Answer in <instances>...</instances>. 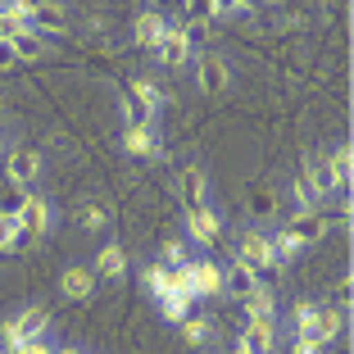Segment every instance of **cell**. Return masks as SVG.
Returning <instances> with one entry per match:
<instances>
[{"mask_svg":"<svg viewBox=\"0 0 354 354\" xmlns=\"http://www.w3.org/2000/svg\"><path fill=\"white\" fill-rule=\"evenodd\" d=\"M55 354H91V350H82V345H59Z\"/></svg>","mask_w":354,"mask_h":354,"instance_id":"74e56055","label":"cell"},{"mask_svg":"<svg viewBox=\"0 0 354 354\" xmlns=\"http://www.w3.org/2000/svg\"><path fill=\"white\" fill-rule=\"evenodd\" d=\"M118 109H123V127H155V114L132 91H118Z\"/></svg>","mask_w":354,"mask_h":354,"instance_id":"484cf974","label":"cell"},{"mask_svg":"<svg viewBox=\"0 0 354 354\" xmlns=\"http://www.w3.org/2000/svg\"><path fill=\"white\" fill-rule=\"evenodd\" d=\"M241 309H245V323H272L277 295H272V286H254V291L241 300Z\"/></svg>","mask_w":354,"mask_h":354,"instance_id":"ffe728a7","label":"cell"},{"mask_svg":"<svg viewBox=\"0 0 354 354\" xmlns=\"http://www.w3.org/2000/svg\"><path fill=\"white\" fill-rule=\"evenodd\" d=\"M323 350H327V345L318 341V336H309V332H304V336H291V354H323Z\"/></svg>","mask_w":354,"mask_h":354,"instance_id":"e575fe53","label":"cell"},{"mask_svg":"<svg viewBox=\"0 0 354 354\" xmlns=\"http://www.w3.org/2000/svg\"><path fill=\"white\" fill-rule=\"evenodd\" d=\"M286 232H291L295 241H300L304 250H313L318 241L332 232V218H327L323 209H313V214H291V223H286Z\"/></svg>","mask_w":354,"mask_h":354,"instance_id":"8fae6325","label":"cell"},{"mask_svg":"<svg viewBox=\"0 0 354 354\" xmlns=\"http://www.w3.org/2000/svg\"><path fill=\"white\" fill-rule=\"evenodd\" d=\"M164 28H168V19L159 10H141V14H136V23H132V41L141 46V50H155L159 37H164Z\"/></svg>","mask_w":354,"mask_h":354,"instance_id":"ac0fdd59","label":"cell"},{"mask_svg":"<svg viewBox=\"0 0 354 354\" xmlns=\"http://www.w3.org/2000/svg\"><path fill=\"white\" fill-rule=\"evenodd\" d=\"M50 227H55V205L46 196H28V205H23V214H19L23 241H28V245H37V241H41Z\"/></svg>","mask_w":354,"mask_h":354,"instance_id":"8992f818","label":"cell"},{"mask_svg":"<svg viewBox=\"0 0 354 354\" xmlns=\"http://www.w3.org/2000/svg\"><path fill=\"white\" fill-rule=\"evenodd\" d=\"M55 350H59V345H55V341H46V336H37V341L19 345V350H14V354H55Z\"/></svg>","mask_w":354,"mask_h":354,"instance_id":"d590c367","label":"cell"},{"mask_svg":"<svg viewBox=\"0 0 354 354\" xmlns=\"http://www.w3.org/2000/svg\"><path fill=\"white\" fill-rule=\"evenodd\" d=\"M91 272H95V281H123V272H127V254H123V245H118V241H104L100 250H95Z\"/></svg>","mask_w":354,"mask_h":354,"instance_id":"4fadbf2b","label":"cell"},{"mask_svg":"<svg viewBox=\"0 0 354 354\" xmlns=\"http://www.w3.org/2000/svg\"><path fill=\"white\" fill-rule=\"evenodd\" d=\"M118 146H123V155L132 159H164V141H159V127H123L118 132Z\"/></svg>","mask_w":354,"mask_h":354,"instance_id":"ba28073f","label":"cell"},{"mask_svg":"<svg viewBox=\"0 0 354 354\" xmlns=\"http://www.w3.org/2000/svg\"><path fill=\"white\" fill-rule=\"evenodd\" d=\"M50 332V309L46 304H23V309H14L5 323H0V345L5 350H19V345H28V341H37V336H46Z\"/></svg>","mask_w":354,"mask_h":354,"instance_id":"7a4b0ae2","label":"cell"},{"mask_svg":"<svg viewBox=\"0 0 354 354\" xmlns=\"http://www.w3.org/2000/svg\"><path fill=\"white\" fill-rule=\"evenodd\" d=\"M350 309H341V304H318V313H313V327H309V336H318L323 345H332L336 336H345V318Z\"/></svg>","mask_w":354,"mask_h":354,"instance_id":"7c38bea8","label":"cell"},{"mask_svg":"<svg viewBox=\"0 0 354 354\" xmlns=\"http://www.w3.org/2000/svg\"><path fill=\"white\" fill-rule=\"evenodd\" d=\"M127 91H132L136 100H141V104L150 109V114L159 118V104H164V91H159V86L150 82V77H132V86H127Z\"/></svg>","mask_w":354,"mask_h":354,"instance_id":"f1b7e54d","label":"cell"},{"mask_svg":"<svg viewBox=\"0 0 354 354\" xmlns=\"http://www.w3.org/2000/svg\"><path fill=\"white\" fill-rule=\"evenodd\" d=\"M327 173H332V187L341 196H350V182H354V150L350 141H341L336 150H327Z\"/></svg>","mask_w":354,"mask_h":354,"instance_id":"2e32d148","label":"cell"},{"mask_svg":"<svg viewBox=\"0 0 354 354\" xmlns=\"http://www.w3.org/2000/svg\"><path fill=\"white\" fill-rule=\"evenodd\" d=\"M236 345L245 354H277V327L272 323H245L236 336Z\"/></svg>","mask_w":354,"mask_h":354,"instance_id":"5bb4252c","label":"cell"},{"mask_svg":"<svg viewBox=\"0 0 354 354\" xmlns=\"http://www.w3.org/2000/svg\"><path fill=\"white\" fill-rule=\"evenodd\" d=\"M159 263H164V268H187V263H191V254H187V245H182V241H164V259H159Z\"/></svg>","mask_w":354,"mask_h":354,"instance_id":"836d02e7","label":"cell"},{"mask_svg":"<svg viewBox=\"0 0 354 354\" xmlns=\"http://www.w3.org/2000/svg\"><path fill=\"white\" fill-rule=\"evenodd\" d=\"M0 41H5V37H0Z\"/></svg>","mask_w":354,"mask_h":354,"instance_id":"ab89813d","label":"cell"},{"mask_svg":"<svg viewBox=\"0 0 354 354\" xmlns=\"http://www.w3.org/2000/svg\"><path fill=\"white\" fill-rule=\"evenodd\" d=\"M291 205H295V214H313V209H323L318 200H313V191H309V182H304V173H295V182H291Z\"/></svg>","mask_w":354,"mask_h":354,"instance_id":"1f68e13d","label":"cell"},{"mask_svg":"<svg viewBox=\"0 0 354 354\" xmlns=\"http://www.w3.org/2000/svg\"><path fill=\"white\" fill-rule=\"evenodd\" d=\"M182 205H187V209L214 205V200H209V177H205V168H196V164L182 168Z\"/></svg>","mask_w":354,"mask_h":354,"instance_id":"d6986e66","label":"cell"},{"mask_svg":"<svg viewBox=\"0 0 354 354\" xmlns=\"http://www.w3.org/2000/svg\"><path fill=\"white\" fill-rule=\"evenodd\" d=\"M109 223H114L109 205H100V200H82V227L86 232H104Z\"/></svg>","mask_w":354,"mask_h":354,"instance_id":"f546056e","label":"cell"},{"mask_svg":"<svg viewBox=\"0 0 354 354\" xmlns=\"http://www.w3.org/2000/svg\"><path fill=\"white\" fill-rule=\"evenodd\" d=\"M95 272H91V263H68V268L59 272V291H64V300H73V304H82V300H91L95 295Z\"/></svg>","mask_w":354,"mask_h":354,"instance_id":"30bf717a","label":"cell"},{"mask_svg":"<svg viewBox=\"0 0 354 354\" xmlns=\"http://www.w3.org/2000/svg\"><path fill=\"white\" fill-rule=\"evenodd\" d=\"M182 223H187V236L196 241L200 250H218V245H223V214L214 205L182 209Z\"/></svg>","mask_w":354,"mask_h":354,"instance_id":"3957f363","label":"cell"},{"mask_svg":"<svg viewBox=\"0 0 354 354\" xmlns=\"http://www.w3.org/2000/svg\"><path fill=\"white\" fill-rule=\"evenodd\" d=\"M187 281H191V295H196V300H218L223 295V263L200 254V259L187 263Z\"/></svg>","mask_w":354,"mask_h":354,"instance_id":"5b68a950","label":"cell"},{"mask_svg":"<svg viewBox=\"0 0 354 354\" xmlns=\"http://www.w3.org/2000/svg\"><path fill=\"white\" fill-rule=\"evenodd\" d=\"M236 263H245V268L254 272V281L259 286H272V281H281V263H277V254H272V245H268V232L263 227H245L236 236V254H232Z\"/></svg>","mask_w":354,"mask_h":354,"instance_id":"6da1fadb","label":"cell"},{"mask_svg":"<svg viewBox=\"0 0 354 354\" xmlns=\"http://www.w3.org/2000/svg\"><path fill=\"white\" fill-rule=\"evenodd\" d=\"M23 250H32V245L23 241L19 218H5V214H0V254H23Z\"/></svg>","mask_w":354,"mask_h":354,"instance_id":"83f0119b","label":"cell"},{"mask_svg":"<svg viewBox=\"0 0 354 354\" xmlns=\"http://www.w3.org/2000/svg\"><path fill=\"white\" fill-rule=\"evenodd\" d=\"M41 173H46L41 150H32V146H14L10 155H5V182H14V187H32V182H37Z\"/></svg>","mask_w":354,"mask_h":354,"instance_id":"277c9868","label":"cell"},{"mask_svg":"<svg viewBox=\"0 0 354 354\" xmlns=\"http://www.w3.org/2000/svg\"><path fill=\"white\" fill-rule=\"evenodd\" d=\"M227 82H232V73H227V59H223V55H214V50L196 55V86H200V95H227Z\"/></svg>","mask_w":354,"mask_h":354,"instance_id":"52a82bcc","label":"cell"},{"mask_svg":"<svg viewBox=\"0 0 354 354\" xmlns=\"http://www.w3.org/2000/svg\"><path fill=\"white\" fill-rule=\"evenodd\" d=\"M14 64H19V59H14V50H10V41H0V68H14Z\"/></svg>","mask_w":354,"mask_h":354,"instance_id":"8d00e7d4","label":"cell"},{"mask_svg":"<svg viewBox=\"0 0 354 354\" xmlns=\"http://www.w3.org/2000/svg\"><path fill=\"white\" fill-rule=\"evenodd\" d=\"M141 286H146V295L159 304L168 295V286H173V268H164V263H146V268H141Z\"/></svg>","mask_w":354,"mask_h":354,"instance_id":"cb8c5ba5","label":"cell"},{"mask_svg":"<svg viewBox=\"0 0 354 354\" xmlns=\"http://www.w3.org/2000/svg\"><path fill=\"white\" fill-rule=\"evenodd\" d=\"M313 313H318V300H295L291 304V336H304L313 327Z\"/></svg>","mask_w":354,"mask_h":354,"instance_id":"4dcf8cb0","label":"cell"},{"mask_svg":"<svg viewBox=\"0 0 354 354\" xmlns=\"http://www.w3.org/2000/svg\"><path fill=\"white\" fill-rule=\"evenodd\" d=\"M10 50H14V59H19V64L46 59V41H41L32 28H14V32H10Z\"/></svg>","mask_w":354,"mask_h":354,"instance_id":"44dd1931","label":"cell"},{"mask_svg":"<svg viewBox=\"0 0 354 354\" xmlns=\"http://www.w3.org/2000/svg\"><path fill=\"white\" fill-rule=\"evenodd\" d=\"M28 196H32L28 187L0 182V214H5V218H19V214H23V205H28Z\"/></svg>","mask_w":354,"mask_h":354,"instance_id":"4316f807","label":"cell"},{"mask_svg":"<svg viewBox=\"0 0 354 354\" xmlns=\"http://www.w3.org/2000/svg\"><path fill=\"white\" fill-rule=\"evenodd\" d=\"M150 55H155L164 68H182V64L191 59V41H187V32H182V23H168L164 37H159V46Z\"/></svg>","mask_w":354,"mask_h":354,"instance_id":"9c48e42d","label":"cell"},{"mask_svg":"<svg viewBox=\"0 0 354 354\" xmlns=\"http://www.w3.org/2000/svg\"><path fill=\"white\" fill-rule=\"evenodd\" d=\"M300 173H304V182H309V191H313V200H318V205H327V200L336 196L332 173H327V155H309Z\"/></svg>","mask_w":354,"mask_h":354,"instance_id":"9a60e30c","label":"cell"},{"mask_svg":"<svg viewBox=\"0 0 354 354\" xmlns=\"http://www.w3.org/2000/svg\"><path fill=\"white\" fill-rule=\"evenodd\" d=\"M191 309H196V300H191L187 291H168L164 300H159V318H164L168 327H182L191 318Z\"/></svg>","mask_w":354,"mask_h":354,"instance_id":"603a6c76","label":"cell"},{"mask_svg":"<svg viewBox=\"0 0 354 354\" xmlns=\"http://www.w3.org/2000/svg\"><path fill=\"white\" fill-rule=\"evenodd\" d=\"M254 286H259V281H254V272L245 268V263L232 259L227 268H223V295H232V300H245V295H250Z\"/></svg>","mask_w":354,"mask_h":354,"instance_id":"7402d4cb","label":"cell"},{"mask_svg":"<svg viewBox=\"0 0 354 354\" xmlns=\"http://www.w3.org/2000/svg\"><path fill=\"white\" fill-rule=\"evenodd\" d=\"M250 214L254 218H272V214H277V196H272L268 187H254L250 191Z\"/></svg>","mask_w":354,"mask_h":354,"instance_id":"d6a6232c","label":"cell"},{"mask_svg":"<svg viewBox=\"0 0 354 354\" xmlns=\"http://www.w3.org/2000/svg\"><path fill=\"white\" fill-rule=\"evenodd\" d=\"M0 155H5V146H0Z\"/></svg>","mask_w":354,"mask_h":354,"instance_id":"f35d334b","label":"cell"},{"mask_svg":"<svg viewBox=\"0 0 354 354\" xmlns=\"http://www.w3.org/2000/svg\"><path fill=\"white\" fill-rule=\"evenodd\" d=\"M182 341H187L191 350L209 345V341H214V318H209V313H191L187 323H182Z\"/></svg>","mask_w":354,"mask_h":354,"instance_id":"d4e9b609","label":"cell"},{"mask_svg":"<svg viewBox=\"0 0 354 354\" xmlns=\"http://www.w3.org/2000/svg\"><path fill=\"white\" fill-rule=\"evenodd\" d=\"M32 32H37V37H68V14L59 10V5H37V10H32V23H28Z\"/></svg>","mask_w":354,"mask_h":354,"instance_id":"e0dca14e","label":"cell"}]
</instances>
